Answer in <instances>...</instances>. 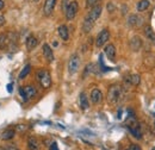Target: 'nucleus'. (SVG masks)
Wrapping results in <instances>:
<instances>
[{"instance_id": "1", "label": "nucleus", "mask_w": 155, "mask_h": 150, "mask_svg": "<svg viewBox=\"0 0 155 150\" xmlns=\"http://www.w3.org/2000/svg\"><path fill=\"white\" fill-rule=\"evenodd\" d=\"M101 11H103V7H101L100 5H96V6H93L92 10L87 13V16L85 17V20H84V23H82V31H84L85 34H88V32L92 30L94 23L97 21V19L99 18L100 15H101Z\"/></svg>"}, {"instance_id": "2", "label": "nucleus", "mask_w": 155, "mask_h": 150, "mask_svg": "<svg viewBox=\"0 0 155 150\" xmlns=\"http://www.w3.org/2000/svg\"><path fill=\"white\" fill-rule=\"evenodd\" d=\"M123 96V90L118 85H112L110 86L107 91V100L110 104H117Z\"/></svg>"}, {"instance_id": "3", "label": "nucleus", "mask_w": 155, "mask_h": 150, "mask_svg": "<svg viewBox=\"0 0 155 150\" xmlns=\"http://www.w3.org/2000/svg\"><path fill=\"white\" fill-rule=\"evenodd\" d=\"M36 76H37V80H38V82L41 83V86L43 88H49L51 86V76H50L48 70L39 69Z\"/></svg>"}, {"instance_id": "4", "label": "nucleus", "mask_w": 155, "mask_h": 150, "mask_svg": "<svg viewBox=\"0 0 155 150\" xmlns=\"http://www.w3.org/2000/svg\"><path fill=\"white\" fill-rule=\"evenodd\" d=\"M80 68V58L77 54L72 55V57L69 58V62H68V72L69 74H75Z\"/></svg>"}, {"instance_id": "5", "label": "nucleus", "mask_w": 155, "mask_h": 150, "mask_svg": "<svg viewBox=\"0 0 155 150\" xmlns=\"http://www.w3.org/2000/svg\"><path fill=\"white\" fill-rule=\"evenodd\" d=\"M110 39V32L107 29H104L99 32V35L97 36V39H96V45L97 48H101L104 47V44Z\"/></svg>"}, {"instance_id": "6", "label": "nucleus", "mask_w": 155, "mask_h": 150, "mask_svg": "<svg viewBox=\"0 0 155 150\" xmlns=\"http://www.w3.org/2000/svg\"><path fill=\"white\" fill-rule=\"evenodd\" d=\"M78 10H79V5H78L77 1L69 2L68 7H67V10H66V12H64V13H66V18L68 19V20L74 19L78 13Z\"/></svg>"}, {"instance_id": "7", "label": "nucleus", "mask_w": 155, "mask_h": 150, "mask_svg": "<svg viewBox=\"0 0 155 150\" xmlns=\"http://www.w3.org/2000/svg\"><path fill=\"white\" fill-rule=\"evenodd\" d=\"M56 1L58 0H45L44 6H43V15L44 16L49 17L53 13V11L55 8V5H56Z\"/></svg>"}, {"instance_id": "8", "label": "nucleus", "mask_w": 155, "mask_h": 150, "mask_svg": "<svg viewBox=\"0 0 155 150\" xmlns=\"http://www.w3.org/2000/svg\"><path fill=\"white\" fill-rule=\"evenodd\" d=\"M23 90H24V93H25V101H28L29 99H32V98H34V96H36V94H37V90H36V87H35V86H32V85L25 86Z\"/></svg>"}, {"instance_id": "9", "label": "nucleus", "mask_w": 155, "mask_h": 150, "mask_svg": "<svg viewBox=\"0 0 155 150\" xmlns=\"http://www.w3.org/2000/svg\"><path fill=\"white\" fill-rule=\"evenodd\" d=\"M43 56L44 58L49 62V63H51L53 61H54V54H53V49L50 48V45L49 44H43Z\"/></svg>"}, {"instance_id": "10", "label": "nucleus", "mask_w": 155, "mask_h": 150, "mask_svg": "<svg viewBox=\"0 0 155 150\" xmlns=\"http://www.w3.org/2000/svg\"><path fill=\"white\" fill-rule=\"evenodd\" d=\"M105 51V55L107 56V58L110 61H115V57H116V48L114 44H107L104 49Z\"/></svg>"}, {"instance_id": "11", "label": "nucleus", "mask_w": 155, "mask_h": 150, "mask_svg": "<svg viewBox=\"0 0 155 150\" xmlns=\"http://www.w3.org/2000/svg\"><path fill=\"white\" fill-rule=\"evenodd\" d=\"M101 100H103V93H101L98 88H94V90L91 92V101H92L93 104H99Z\"/></svg>"}, {"instance_id": "12", "label": "nucleus", "mask_w": 155, "mask_h": 150, "mask_svg": "<svg viewBox=\"0 0 155 150\" xmlns=\"http://www.w3.org/2000/svg\"><path fill=\"white\" fill-rule=\"evenodd\" d=\"M37 44H38V39L35 36L30 35L29 37L26 38V48H28V50H30V51L34 50L37 47Z\"/></svg>"}, {"instance_id": "13", "label": "nucleus", "mask_w": 155, "mask_h": 150, "mask_svg": "<svg viewBox=\"0 0 155 150\" xmlns=\"http://www.w3.org/2000/svg\"><path fill=\"white\" fill-rule=\"evenodd\" d=\"M130 48H131V50H134V51H138L140 49H141V45H142V41L140 39V37H133L130 39Z\"/></svg>"}, {"instance_id": "14", "label": "nucleus", "mask_w": 155, "mask_h": 150, "mask_svg": "<svg viewBox=\"0 0 155 150\" xmlns=\"http://www.w3.org/2000/svg\"><path fill=\"white\" fill-rule=\"evenodd\" d=\"M142 23H143V19L140 18V17L136 16V15H131V16H129V18H128V24H129L130 26H140Z\"/></svg>"}, {"instance_id": "15", "label": "nucleus", "mask_w": 155, "mask_h": 150, "mask_svg": "<svg viewBox=\"0 0 155 150\" xmlns=\"http://www.w3.org/2000/svg\"><path fill=\"white\" fill-rule=\"evenodd\" d=\"M58 35H60V37L62 38L63 41H67V39L69 38V34H68V28H67L66 25H61V26H58Z\"/></svg>"}, {"instance_id": "16", "label": "nucleus", "mask_w": 155, "mask_h": 150, "mask_svg": "<svg viewBox=\"0 0 155 150\" xmlns=\"http://www.w3.org/2000/svg\"><path fill=\"white\" fill-rule=\"evenodd\" d=\"M80 107L82 110H87L90 107V103H88V99H87V95L84 93H80Z\"/></svg>"}, {"instance_id": "17", "label": "nucleus", "mask_w": 155, "mask_h": 150, "mask_svg": "<svg viewBox=\"0 0 155 150\" xmlns=\"http://www.w3.org/2000/svg\"><path fill=\"white\" fill-rule=\"evenodd\" d=\"M28 148L29 150H38L39 149V145H38V142L35 137H30L28 139Z\"/></svg>"}, {"instance_id": "18", "label": "nucleus", "mask_w": 155, "mask_h": 150, "mask_svg": "<svg viewBox=\"0 0 155 150\" xmlns=\"http://www.w3.org/2000/svg\"><path fill=\"white\" fill-rule=\"evenodd\" d=\"M149 5H150L149 0H140L138 4H137V11H138V12L146 11V10L149 7Z\"/></svg>"}, {"instance_id": "19", "label": "nucleus", "mask_w": 155, "mask_h": 150, "mask_svg": "<svg viewBox=\"0 0 155 150\" xmlns=\"http://www.w3.org/2000/svg\"><path fill=\"white\" fill-rule=\"evenodd\" d=\"M8 44V35L7 34H0V50H4Z\"/></svg>"}, {"instance_id": "20", "label": "nucleus", "mask_w": 155, "mask_h": 150, "mask_svg": "<svg viewBox=\"0 0 155 150\" xmlns=\"http://www.w3.org/2000/svg\"><path fill=\"white\" fill-rule=\"evenodd\" d=\"M130 85H133V86H137L138 83H140V80H141V77H140V75L137 74H134V75H130L129 77H127L125 79Z\"/></svg>"}, {"instance_id": "21", "label": "nucleus", "mask_w": 155, "mask_h": 150, "mask_svg": "<svg viewBox=\"0 0 155 150\" xmlns=\"http://www.w3.org/2000/svg\"><path fill=\"white\" fill-rule=\"evenodd\" d=\"M15 135H16L15 130H12V129H8V130H5V131L2 132V136H1V138H2V139H5V141H8V139H12V138L15 137Z\"/></svg>"}, {"instance_id": "22", "label": "nucleus", "mask_w": 155, "mask_h": 150, "mask_svg": "<svg viewBox=\"0 0 155 150\" xmlns=\"http://www.w3.org/2000/svg\"><path fill=\"white\" fill-rule=\"evenodd\" d=\"M144 34H146L147 38H148L150 42L155 43V32L153 31V29H152L150 26H147V28H146V30H144Z\"/></svg>"}, {"instance_id": "23", "label": "nucleus", "mask_w": 155, "mask_h": 150, "mask_svg": "<svg viewBox=\"0 0 155 150\" xmlns=\"http://www.w3.org/2000/svg\"><path fill=\"white\" fill-rule=\"evenodd\" d=\"M30 70H31V66H30V64H26V66L21 69V72L19 73V76H18V77H19L20 80H23L24 77H26V75L30 73Z\"/></svg>"}, {"instance_id": "24", "label": "nucleus", "mask_w": 155, "mask_h": 150, "mask_svg": "<svg viewBox=\"0 0 155 150\" xmlns=\"http://www.w3.org/2000/svg\"><path fill=\"white\" fill-rule=\"evenodd\" d=\"M100 0H86V7H93V6H96L98 2H99Z\"/></svg>"}, {"instance_id": "25", "label": "nucleus", "mask_w": 155, "mask_h": 150, "mask_svg": "<svg viewBox=\"0 0 155 150\" xmlns=\"http://www.w3.org/2000/svg\"><path fill=\"white\" fill-rule=\"evenodd\" d=\"M68 5H69V1H68V0H62V6H61V8H62L63 12H66Z\"/></svg>"}, {"instance_id": "26", "label": "nucleus", "mask_w": 155, "mask_h": 150, "mask_svg": "<svg viewBox=\"0 0 155 150\" xmlns=\"http://www.w3.org/2000/svg\"><path fill=\"white\" fill-rule=\"evenodd\" d=\"M107 10H109V12H114L115 11V6L112 5V2H109L107 4Z\"/></svg>"}, {"instance_id": "27", "label": "nucleus", "mask_w": 155, "mask_h": 150, "mask_svg": "<svg viewBox=\"0 0 155 150\" xmlns=\"http://www.w3.org/2000/svg\"><path fill=\"white\" fill-rule=\"evenodd\" d=\"M19 94H20V96H21V99H23V101H25V93H24L23 87H20L19 88Z\"/></svg>"}, {"instance_id": "28", "label": "nucleus", "mask_w": 155, "mask_h": 150, "mask_svg": "<svg viewBox=\"0 0 155 150\" xmlns=\"http://www.w3.org/2000/svg\"><path fill=\"white\" fill-rule=\"evenodd\" d=\"M129 150H141V148H140L137 144H133V145H130Z\"/></svg>"}, {"instance_id": "29", "label": "nucleus", "mask_w": 155, "mask_h": 150, "mask_svg": "<svg viewBox=\"0 0 155 150\" xmlns=\"http://www.w3.org/2000/svg\"><path fill=\"white\" fill-rule=\"evenodd\" d=\"M6 87H7V92H8V93H12V91H13V88H12L13 85H12V83H8Z\"/></svg>"}, {"instance_id": "30", "label": "nucleus", "mask_w": 155, "mask_h": 150, "mask_svg": "<svg viewBox=\"0 0 155 150\" xmlns=\"http://www.w3.org/2000/svg\"><path fill=\"white\" fill-rule=\"evenodd\" d=\"M50 150H58V147L56 143H51V145H50Z\"/></svg>"}, {"instance_id": "31", "label": "nucleus", "mask_w": 155, "mask_h": 150, "mask_svg": "<svg viewBox=\"0 0 155 150\" xmlns=\"http://www.w3.org/2000/svg\"><path fill=\"white\" fill-rule=\"evenodd\" d=\"M5 21H6V19H5V17L0 15V26H1V25H4V24H5Z\"/></svg>"}, {"instance_id": "32", "label": "nucleus", "mask_w": 155, "mask_h": 150, "mask_svg": "<svg viewBox=\"0 0 155 150\" xmlns=\"http://www.w3.org/2000/svg\"><path fill=\"white\" fill-rule=\"evenodd\" d=\"M5 150H19V149H17V148L13 147V145H7V147L5 148Z\"/></svg>"}, {"instance_id": "33", "label": "nucleus", "mask_w": 155, "mask_h": 150, "mask_svg": "<svg viewBox=\"0 0 155 150\" xmlns=\"http://www.w3.org/2000/svg\"><path fill=\"white\" fill-rule=\"evenodd\" d=\"M2 8H4V1L0 0V10H2Z\"/></svg>"}, {"instance_id": "34", "label": "nucleus", "mask_w": 155, "mask_h": 150, "mask_svg": "<svg viewBox=\"0 0 155 150\" xmlns=\"http://www.w3.org/2000/svg\"><path fill=\"white\" fill-rule=\"evenodd\" d=\"M32 1H34V2H37V1H39V0H32Z\"/></svg>"}, {"instance_id": "35", "label": "nucleus", "mask_w": 155, "mask_h": 150, "mask_svg": "<svg viewBox=\"0 0 155 150\" xmlns=\"http://www.w3.org/2000/svg\"><path fill=\"white\" fill-rule=\"evenodd\" d=\"M0 150H5V149H0Z\"/></svg>"}, {"instance_id": "36", "label": "nucleus", "mask_w": 155, "mask_h": 150, "mask_svg": "<svg viewBox=\"0 0 155 150\" xmlns=\"http://www.w3.org/2000/svg\"><path fill=\"white\" fill-rule=\"evenodd\" d=\"M154 150H155V149H154Z\"/></svg>"}]
</instances>
